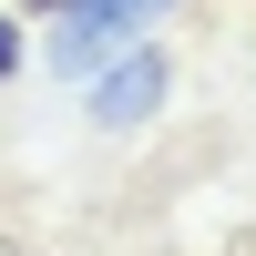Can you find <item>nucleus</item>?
Masks as SVG:
<instances>
[{
	"mask_svg": "<svg viewBox=\"0 0 256 256\" xmlns=\"http://www.w3.org/2000/svg\"><path fill=\"white\" fill-rule=\"evenodd\" d=\"M236 256H256V246H236Z\"/></svg>",
	"mask_w": 256,
	"mask_h": 256,
	"instance_id": "nucleus-5",
	"label": "nucleus"
},
{
	"mask_svg": "<svg viewBox=\"0 0 256 256\" xmlns=\"http://www.w3.org/2000/svg\"><path fill=\"white\" fill-rule=\"evenodd\" d=\"M154 102H164V52L154 41H123V62L92 82V123L102 134H134V123H154Z\"/></svg>",
	"mask_w": 256,
	"mask_h": 256,
	"instance_id": "nucleus-2",
	"label": "nucleus"
},
{
	"mask_svg": "<svg viewBox=\"0 0 256 256\" xmlns=\"http://www.w3.org/2000/svg\"><path fill=\"white\" fill-rule=\"evenodd\" d=\"M10 72H20V20L0 10V82H10Z\"/></svg>",
	"mask_w": 256,
	"mask_h": 256,
	"instance_id": "nucleus-3",
	"label": "nucleus"
},
{
	"mask_svg": "<svg viewBox=\"0 0 256 256\" xmlns=\"http://www.w3.org/2000/svg\"><path fill=\"white\" fill-rule=\"evenodd\" d=\"M20 10H31V20H62V10H72V0H20Z\"/></svg>",
	"mask_w": 256,
	"mask_h": 256,
	"instance_id": "nucleus-4",
	"label": "nucleus"
},
{
	"mask_svg": "<svg viewBox=\"0 0 256 256\" xmlns=\"http://www.w3.org/2000/svg\"><path fill=\"white\" fill-rule=\"evenodd\" d=\"M164 10H174V0H72L62 31H52V72L62 82H92L102 52H123V41H134L144 20H164Z\"/></svg>",
	"mask_w": 256,
	"mask_h": 256,
	"instance_id": "nucleus-1",
	"label": "nucleus"
}]
</instances>
